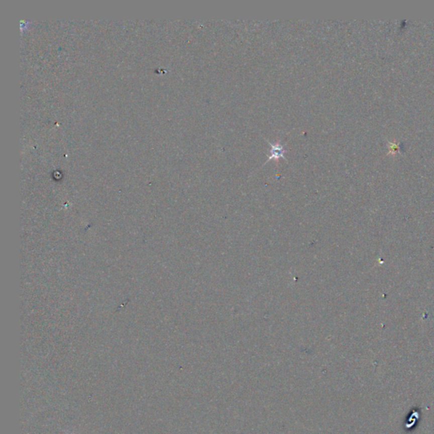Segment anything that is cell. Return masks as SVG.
Listing matches in <instances>:
<instances>
[{
    "mask_svg": "<svg viewBox=\"0 0 434 434\" xmlns=\"http://www.w3.org/2000/svg\"><path fill=\"white\" fill-rule=\"evenodd\" d=\"M271 153H270V156H269L268 160H271V159H275V160H278L280 158L284 157V154L286 153V150H285L284 148L281 144H271Z\"/></svg>",
    "mask_w": 434,
    "mask_h": 434,
    "instance_id": "1",
    "label": "cell"
},
{
    "mask_svg": "<svg viewBox=\"0 0 434 434\" xmlns=\"http://www.w3.org/2000/svg\"><path fill=\"white\" fill-rule=\"evenodd\" d=\"M388 149H389L390 153H392L393 155V154H395V153L399 151V146L396 144H394V143H390L389 146H388Z\"/></svg>",
    "mask_w": 434,
    "mask_h": 434,
    "instance_id": "2",
    "label": "cell"
}]
</instances>
